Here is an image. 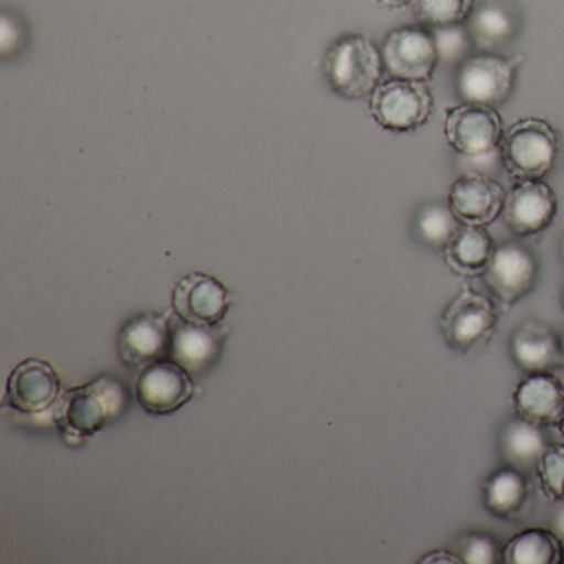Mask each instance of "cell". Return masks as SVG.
Segmentation results:
<instances>
[{"label": "cell", "mask_w": 564, "mask_h": 564, "mask_svg": "<svg viewBox=\"0 0 564 564\" xmlns=\"http://www.w3.org/2000/svg\"><path fill=\"white\" fill-rule=\"evenodd\" d=\"M384 72L381 47L361 34L339 37L323 61L326 84L346 100L371 97Z\"/></svg>", "instance_id": "6da1fadb"}, {"label": "cell", "mask_w": 564, "mask_h": 564, "mask_svg": "<svg viewBox=\"0 0 564 564\" xmlns=\"http://www.w3.org/2000/svg\"><path fill=\"white\" fill-rule=\"evenodd\" d=\"M560 150L556 128L544 118L527 117L505 131L498 154L511 180H543L553 171Z\"/></svg>", "instance_id": "7a4b0ae2"}, {"label": "cell", "mask_w": 564, "mask_h": 564, "mask_svg": "<svg viewBox=\"0 0 564 564\" xmlns=\"http://www.w3.org/2000/svg\"><path fill=\"white\" fill-rule=\"evenodd\" d=\"M127 404L123 382L101 376L65 392L55 414L58 429L67 437H91L110 424Z\"/></svg>", "instance_id": "3957f363"}, {"label": "cell", "mask_w": 564, "mask_h": 564, "mask_svg": "<svg viewBox=\"0 0 564 564\" xmlns=\"http://www.w3.org/2000/svg\"><path fill=\"white\" fill-rule=\"evenodd\" d=\"M523 64L521 54L505 57L497 52H474L455 68V95L465 104L501 107L513 94Z\"/></svg>", "instance_id": "277c9868"}, {"label": "cell", "mask_w": 564, "mask_h": 564, "mask_svg": "<svg viewBox=\"0 0 564 564\" xmlns=\"http://www.w3.org/2000/svg\"><path fill=\"white\" fill-rule=\"evenodd\" d=\"M435 101L429 82L391 78L369 97V113L382 130L411 133L429 123Z\"/></svg>", "instance_id": "5b68a950"}, {"label": "cell", "mask_w": 564, "mask_h": 564, "mask_svg": "<svg viewBox=\"0 0 564 564\" xmlns=\"http://www.w3.org/2000/svg\"><path fill=\"white\" fill-rule=\"evenodd\" d=\"M503 134V118L497 108L460 101L445 115V141L455 153L468 160L494 156Z\"/></svg>", "instance_id": "8992f818"}, {"label": "cell", "mask_w": 564, "mask_h": 564, "mask_svg": "<svg viewBox=\"0 0 564 564\" xmlns=\"http://www.w3.org/2000/svg\"><path fill=\"white\" fill-rule=\"evenodd\" d=\"M498 318L494 296L465 286L442 313V336L452 349L470 351L488 341L497 328Z\"/></svg>", "instance_id": "52a82bcc"}, {"label": "cell", "mask_w": 564, "mask_h": 564, "mask_svg": "<svg viewBox=\"0 0 564 564\" xmlns=\"http://www.w3.org/2000/svg\"><path fill=\"white\" fill-rule=\"evenodd\" d=\"M540 275V263L530 247L510 240L495 247L484 282L491 296L505 306L514 305L533 292Z\"/></svg>", "instance_id": "ba28073f"}, {"label": "cell", "mask_w": 564, "mask_h": 564, "mask_svg": "<svg viewBox=\"0 0 564 564\" xmlns=\"http://www.w3.org/2000/svg\"><path fill=\"white\" fill-rule=\"evenodd\" d=\"M381 54L389 77L402 80L429 82L438 65L434 35L424 25H404L389 32Z\"/></svg>", "instance_id": "9c48e42d"}, {"label": "cell", "mask_w": 564, "mask_h": 564, "mask_svg": "<svg viewBox=\"0 0 564 564\" xmlns=\"http://www.w3.org/2000/svg\"><path fill=\"white\" fill-rule=\"evenodd\" d=\"M557 214V196L543 180L514 181L505 199L503 217L508 229L518 237L543 232Z\"/></svg>", "instance_id": "30bf717a"}, {"label": "cell", "mask_w": 564, "mask_h": 564, "mask_svg": "<svg viewBox=\"0 0 564 564\" xmlns=\"http://www.w3.org/2000/svg\"><path fill=\"white\" fill-rule=\"evenodd\" d=\"M503 186L494 176L480 171L462 174L448 193V206L458 223L487 227L503 213Z\"/></svg>", "instance_id": "8fae6325"}, {"label": "cell", "mask_w": 564, "mask_h": 564, "mask_svg": "<svg viewBox=\"0 0 564 564\" xmlns=\"http://www.w3.org/2000/svg\"><path fill=\"white\" fill-rule=\"evenodd\" d=\"M134 391L144 411L164 415L177 411L193 398L194 382L183 366L173 359H160L143 369Z\"/></svg>", "instance_id": "7c38bea8"}, {"label": "cell", "mask_w": 564, "mask_h": 564, "mask_svg": "<svg viewBox=\"0 0 564 564\" xmlns=\"http://www.w3.org/2000/svg\"><path fill=\"white\" fill-rule=\"evenodd\" d=\"M232 300L219 280L194 272L181 279L174 289V313L186 322L217 326L229 312Z\"/></svg>", "instance_id": "4fadbf2b"}, {"label": "cell", "mask_w": 564, "mask_h": 564, "mask_svg": "<svg viewBox=\"0 0 564 564\" xmlns=\"http://www.w3.org/2000/svg\"><path fill=\"white\" fill-rule=\"evenodd\" d=\"M61 394V378L44 359L21 362L8 379L6 404L24 414L47 411Z\"/></svg>", "instance_id": "5bb4252c"}, {"label": "cell", "mask_w": 564, "mask_h": 564, "mask_svg": "<svg viewBox=\"0 0 564 564\" xmlns=\"http://www.w3.org/2000/svg\"><path fill=\"white\" fill-rule=\"evenodd\" d=\"M118 355L128 368L140 369L170 356V318L147 313L131 318L118 338Z\"/></svg>", "instance_id": "9a60e30c"}, {"label": "cell", "mask_w": 564, "mask_h": 564, "mask_svg": "<svg viewBox=\"0 0 564 564\" xmlns=\"http://www.w3.org/2000/svg\"><path fill=\"white\" fill-rule=\"evenodd\" d=\"M518 417L540 427L560 424L564 417V384L551 371L528 372L513 392Z\"/></svg>", "instance_id": "2e32d148"}, {"label": "cell", "mask_w": 564, "mask_h": 564, "mask_svg": "<svg viewBox=\"0 0 564 564\" xmlns=\"http://www.w3.org/2000/svg\"><path fill=\"white\" fill-rule=\"evenodd\" d=\"M223 351V333L216 326L186 322L174 313L170 318V356L186 371L199 375Z\"/></svg>", "instance_id": "e0dca14e"}, {"label": "cell", "mask_w": 564, "mask_h": 564, "mask_svg": "<svg viewBox=\"0 0 564 564\" xmlns=\"http://www.w3.org/2000/svg\"><path fill=\"white\" fill-rule=\"evenodd\" d=\"M510 355L527 372L553 371L564 362L561 336L536 319L514 329L510 338Z\"/></svg>", "instance_id": "ac0fdd59"}, {"label": "cell", "mask_w": 564, "mask_h": 564, "mask_svg": "<svg viewBox=\"0 0 564 564\" xmlns=\"http://www.w3.org/2000/svg\"><path fill=\"white\" fill-rule=\"evenodd\" d=\"M475 51L497 52L520 34L521 19L517 9L507 0H484L475 4L467 21Z\"/></svg>", "instance_id": "d6986e66"}, {"label": "cell", "mask_w": 564, "mask_h": 564, "mask_svg": "<svg viewBox=\"0 0 564 564\" xmlns=\"http://www.w3.org/2000/svg\"><path fill=\"white\" fill-rule=\"evenodd\" d=\"M494 237L487 227L460 224L451 242L445 246L444 260L452 272L460 276L484 275L495 252Z\"/></svg>", "instance_id": "ffe728a7"}, {"label": "cell", "mask_w": 564, "mask_h": 564, "mask_svg": "<svg viewBox=\"0 0 564 564\" xmlns=\"http://www.w3.org/2000/svg\"><path fill=\"white\" fill-rule=\"evenodd\" d=\"M505 564L564 563L563 540L547 528H524L503 544Z\"/></svg>", "instance_id": "44dd1931"}, {"label": "cell", "mask_w": 564, "mask_h": 564, "mask_svg": "<svg viewBox=\"0 0 564 564\" xmlns=\"http://www.w3.org/2000/svg\"><path fill=\"white\" fill-rule=\"evenodd\" d=\"M530 497V484L523 471L514 467L498 468L484 485L485 508L494 517L511 520L518 517Z\"/></svg>", "instance_id": "7402d4cb"}, {"label": "cell", "mask_w": 564, "mask_h": 564, "mask_svg": "<svg viewBox=\"0 0 564 564\" xmlns=\"http://www.w3.org/2000/svg\"><path fill=\"white\" fill-rule=\"evenodd\" d=\"M547 445L550 442L544 437L543 427L518 415L501 432V454L511 467L521 471L536 470L538 462Z\"/></svg>", "instance_id": "603a6c76"}, {"label": "cell", "mask_w": 564, "mask_h": 564, "mask_svg": "<svg viewBox=\"0 0 564 564\" xmlns=\"http://www.w3.org/2000/svg\"><path fill=\"white\" fill-rule=\"evenodd\" d=\"M414 236L419 242L435 250H444L457 232L460 223L452 213L448 203L424 204L414 217Z\"/></svg>", "instance_id": "cb8c5ba5"}, {"label": "cell", "mask_w": 564, "mask_h": 564, "mask_svg": "<svg viewBox=\"0 0 564 564\" xmlns=\"http://www.w3.org/2000/svg\"><path fill=\"white\" fill-rule=\"evenodd\" d=\"M475 4V0H415L412 9L424 28L437 29L467 24Z\"/></svg>", "instance_id": "d4e9b609"}, {"label": "cell", "mask_w": 564, "mask_h": 564, "mask_svg": "<svg viewBox=\"0 0 564 564\" xmlns=\"http://www.w3.org/2000/svg\"><path fill=\"white\" fill-rule=\"evenodd\" d=\"M437 47L438 64L457 68L465 58L475 51L474 41L467 24L448 25V28L431 29Z\"/></svg>", "instance_id": "484cf974"}, {"label": "cell", "mask_w": 564, "mask_h": 564, "mask_svg": "<svg viewBox=\"0 0 564 564\" xmlns=\"http://www.w3.org/2000/svg\"><path fill=\"white\" fill-rule=\"evenodd\" d=\"M536 474L546 497L564 501V444L547 445L538 462Z\"/></svg>", "instance_id": "4316f807"}, {"label": "cell", "mask_w": 564, "mask_h": 564, "mask_svg": "<svg viewBox=\"0 0 564 564\" xmlns=\"http://www.w3.org/2000/svg\"><path fill=\"white\" fill-rule=\"evenodd\" d=\"M458 556L465 564L503 563V546L487 531H470L458 543Z\"/></svg>", "instance_id": "83f0119b"}, {"label": "cell", "mask_w": 564, "mask_h": 564, "mask_svg": "<svg viewBox=\"0 0 564 564\" xmlns=\"http://www.w3.org/2000/svg\"><path fill=\"white\" fill-rule=\"evenodd\" d=\"M419 563L422 564H457L462 563L460 556L457 553H452L448 550H434L431 553L424 554Z\"/></svg>", "instance_id": "f1b7e54d"}, {"label": "cell", "mask_w": 564, "mask_h": 564, "mask_svg": "<svg viewBox=\"0 0 564 564\" xmlns=\"http://www.w3.org/2000/svg\"><path fill=\"white\" fill-rule=\"evenodd\" d=\"M382 8L391 9V11H402V9L412 8L415 0H378Z\"/></svg>", "instance_id": "f546056e"}, {"label": "cell", "mask_w": 564, "mask_h": 564, "mask_svg": "<svg viewBox=\"0 0 564 564\" xmlns=\"http://www.w3.org/2000/svg\"><path fill=\"white\" fill-rule=\"evenodd\" d=\"M554 531L564 541V505L554 514Z\"/></svg>", "instance_id": "4dcf8cb0"}, {"label": "cell", "mask_w": 564, "mask_h": 564, "mask_svg": "<svg viewBox=\"0 0 564 564\" xmlns=\"http://www.w3.org/2000/svg\"><path fill=\"white\" fill-rule=\"evenodd\" d=\"M560 256H561V260H563V262H564V237H563V239H561V243H560Z\"/></svg>", "instance_id": "1f68e13d"}, {"label": "cell", "mask_w": 564, "mask_h": 564, "mask_svg": "<svg viewBox=\"0 0 564 564\" xmlns=\"http://www.w3.org/2000/svg\"><path fill=\"white\" fill-rule=\"evenodd\" d=\"M557 425H560L561 435H563V437H564V417L561 419V422Z\"/></svg>", "instance_id": "d6a6232c"}, {"label": "cell", "mask_w": 564, "mask_h": 564, "mask_svg": "<svg viewBox=\"0 0 564 564\" xmlns=\"http://www.w3.org/2000/svg\"><path fill=\"white\" fill-rule=\"evenodd\" d=\"M561 305H563L564 308V283L563 286H561Z\"/></svg>", "instance_id": "836d02e7"}, {"label": "cell", "mask_w": 564, "mask_h": 564, "mask_svg": "<svg viewBox=\"0 0 564 564\" xmlns=\"http://www.w3.org/2000/svg\"><path fill=\"white\" fill-rule=\"evenodd\" d=\"M561 345H563V356H564V332H563V335H561Z\"/></svg>", "instance_id": "e575fe53"}]
</instances>
